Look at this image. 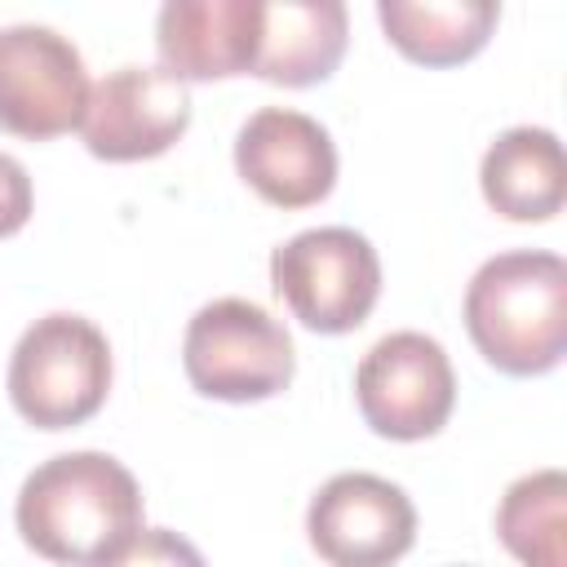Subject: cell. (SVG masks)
Instances as JSON below:
<instances>
[{
  "label": "cell",
  "instance_id": "obj_1",
  "mask_svg": "<svg viewBox=\"0 0 567 567\" xmlns=\"http://www.w3.org/2000/svg\"><path fill=\"white\" fill-rule=\"evenodd\" d=\"M13 518L40 558L102 567L142 527V487L106 452H62L27 474Z\"/></svg>",
  "mask_w": 567,
  "mask_h": 567
},
{
  "label": "cell",
  "instance_id": "obj_2",
  "mask_svg": "<svg viewBox=\"0 0 567 567\" xmlns=\"http://www.w3.org/2000/svg\"><path fill=\"white\" fill-rule=\"evenodd\" d=\"M478 354L509 377H540L567 350V261L540 248L487 257L465 288Z\"/></svg>",
  "mask_w": 567,
  "mask_h": 567
},
{
  "label": "cell",
  "instance_id": "obj_3",
  "mask_svg": "<svg viewBox=\"0 0 567 567\" xmlns=\"http://www.w3.org/2000/svg\"><path fill=\"white\" fill-rule=\"evenodd\" d=\"M111 390L106 332L71 310L35 319L9 354V399L22 421L66 430L89 421Z\"/></svg>",
  "mask_w": 567,
  "mask_h": 567
},
{
  "label": "cell",
  "instance_id": "obj_4",
  "mask_svg": "<svg viewBox=\"0 0 567 567\" xmlns=\"http://www.w3.org/2000/svg\"><path fill=\"white\" fill-rule=\"evenodd\" d=\"M182 368L208 399L252 403L292 381L297 354L288 328L248 297H217L199 306L182 337Z\"/></svg>",
  "mask_w": 567,
  "mask_h": 567
},
{
  "label": "cell",
  "instance_id": "obj_5",
  "mask_svg": "<svg viewBox=\"0 0 567 567\" xmlns=\"http://www.w3.org/2000/svg\"><path fill=\"white\" fill-rule=\"evenodd\" d=\"M270 284L310 332L337 337L372 315L381 297V261L359 230L315 226L270 252Z\"/></svg>",
  "mask_w": 567,
  "mask_h": 567
},
{
  "label": "cell",
  "instance_id": "obj_6",
  "mask_svg": "<svg viewBox=\"0 0 567 567\" xmlns=\"http://www.w3.org/2000/svg\"><path fill=\"white\" fill-rule=\"evenodd\" d=\"M354 399L363 421L399 443L430 439L447 425L456 403V372L447 350L425 332L381 337L354 368Z\"/></svg>",
  "mask_w": 567,
  "mask_h": 567
},
{
  "label": "cell",
  "instance_id": "obj_7",
  "mask_svg": "<svg viewBox=\"0 0 567 567\" xmlns=\"http://www.w3.org/2000/svg\"><path fill=\"white\" fill-rule=\"evenodd\" d=\"M89 75L80 49L40 22L0 27V128L13 137H58L80 128Z\"/></svg>",
  "mask_w": 567,
  "mask_h": 567
},
{
  "label": "cell",
  "instance_id": "obj_8",
  "mask_svg": "<svg viewBox=\"0 0 567 567\" xmlns=\"http://www.w3.org/2000/svg\"><path fill=\"white\" fill-rule=\"evenodd\" d=\"M310 545L332 567H390L416 540L408 492L381 474H332L306 509Z\"/></svg>",
  "mask_w": 567,
  "mask_h": 567
},
{
  "label": "cell",
  "instance_id": "obj_9",
  "mask_svg": "<svg viewBox=\"0 0 567 567\" xmlns=\"http://www.w3.org/2000/svg\"><path fill=\"white\" fill-rule=\"evenodd\" d=\"M190 124V93L164 66H120L89 89L80 137L106 164L164 155Z\"/></svg>",
  "mask_w": 567,
  "mask_h": 567
},
{
  "label": "cell",
  "instance_id": "obj_10",
  "mask_svg": "<svg viewBox=\"0 0 567 567\" xmlns=\"http://www.w3.org/2000/svg\"><path fill=\"white\" fill-rule=\"evenodd\" d=\"M239 177L275 208H310L337 182V146L328 128L292 106H261L235 137Z\"/></svg>",
  "mask_w": 567,
  "mask_h": 567
},
{
  "label": "cell",
  "instance_id": "obj_11",
  "mask_svg": "<svg viewBox=\"0 0 567 567\" xmlns=\"http://www.w3.org/2000/svg\"><path fill=\"white\" fill-rule=\"evenodd\" d=\"M261 40V0H168L155 18V49L168 75H248Z\"/></svg>",
  "mask_w": 567,
  "mask_h": 567
},
{
  "label": "cell",
  "instance_id": "obj_12",
  "mask_svg": "<svg viewBox=\"0 0 567 567\" xmlns=\"http://www.w3.org/2000/svg\"><path fill=\"white\" fill-rule=\"evenodd\" d=\"M346 4L341 0H270L261 4V40L252 75L306 89L337 71L346 53Z\"/></svg>",
  "mask_w": 567,
  "mask_h": 567
},
{
  "label": "cell",
  "instance_id": "obj_13",
  "mask_svg": "<svg viewBox=\"0 0 567 567\" xmlns=\"http://www.w3.org/2000/svg\"><path fill=\"white\" fill-rule=\"evenodd\" d=\"M483 199L509 221H549L567 199L563 142L549 128H505L478 164Z\"/></svg>",
  "mask_w": 567,
  "mask_h": 567
},
{
  "label": "cell",
  "instance_id": "obj_14",
  "mask_svg": "<svg viewBox=\"0 0 567 567\" xmlns=\"http://www.w3.org/2000/svg\"><path fill=\"white\" fill-rule=\"evenodd\" d=\"M377 18L399 53L425 66H452L474 58L492 27L501 22V4L492 0H381Z\"/></svg>",
  "mask_w": 567,
  "mask_h": 567
},
{
  "label": "cell",
  "instance_id": "obj_15",
  "mask_svg": "<svg viewBox=\"0 0 567 567\" xmlns=\"http://www.w3.org/2000/svg\"><path fill=\"white\" fill-rule=\"evenodd\" d=\"M567 478L536 470L505 487L496 505V536L523 567H567Z\"/></svg>",
  "mask_w": 567,
  "mask_h": 567
},
{
  "label": "cell",
  "instance_id": "obj_16",
  "mask_svg": "<svg viewBox=\"0 0 567 567\" xmlns=\"http://www.w3.org/2000/svg\"><path fill=\"white\" fill-rule=\"evenodd\" d=\"M102 567H204L199 549L168 527H137Z\"/></svg>",
  "mask_w": 567,
  "mask_h": 567
},
{
  "label": "cell",
  "instance_id": "obj_17",
  "mask_svg": "<svg viewBox=\"0 0 567 567\" xmlns=\"http://www.w3.org/2000/svg\"><path fill=\"white\" fill-rule=\"evenodd\" d=\"M31 217V177L27 168L0 151V239L18 235Z\"/></svg>",
  "mask_w": 567,
  "mask_h": 567
}]
</instances>
